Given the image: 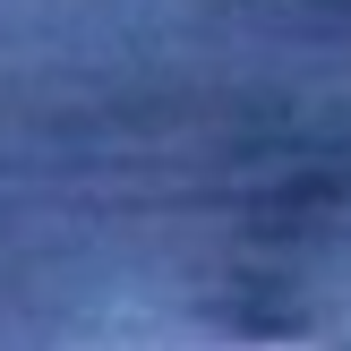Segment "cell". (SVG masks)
Listing matches in <instances>:
<instances>
[{
    "instance_id": "cell-1",
    "label": "cell",
    "mask_w": 351,
    "mask_h": 351,
    "mask_svg": "<svg viewBox=\"0 0 351 351\" xmlns=\"http://www.w3.org/2000/svg\"><path fill=\"white\" fill-rule=\"evenodd\" d=\"M249 351H283V343H249Z\"/></svg>"
}]
</instances>
